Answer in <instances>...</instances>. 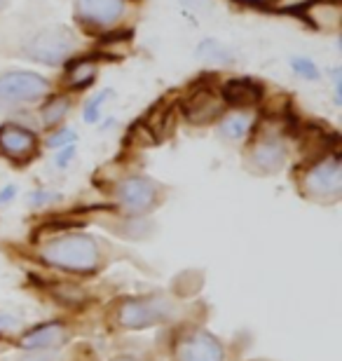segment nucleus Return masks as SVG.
Instances as JSON below:
<instances>
[{
	"label": "nucleus",
	"mask_w": 342,
	"mask_h": 361,
	"mask_svg": "<svg viewBox=\"0 0 342 361\" xmlns=\"http://www.w3.org/2000/svg\"><path fill=\"white\" fill-rule=\"evenodd\" d=\"M42 261H47L54 268L71 270V272H92L99 265V244L94 237L73 233L61 235L56 240H49L40 249Z\"/></svg>",
	"instance_id": "nucleus-1"
},
{
	"label": "nucleus",
	"mask_w": 342,
	"mask_h": 361,
	"mask_svg": "<svg viewBox=\"0 0 342 361\" xmlns=\"http://www.w3.org/2000/svg\"><path fill=\"white\" fill-rule=\"evenodd\" d=\"M78 35L68 26L54 24L35 31L31 38H26L19 47V56L28 61L45 63V66H59L75 52Z\"/></svg>",
	"instance_id": "nucleus-2"
},
{
	"label": "nucleus",
	"mask_w": 342,
	"mask_h": 361,
	"mask_svg": "<svg viewBox=\"0 0 342 361\" xmlns=\"http://www.w3.org/2000/svg\"><path fill=\"white\" fill-rule=\"evenodd\" d=\"M300 190L314 202H338L342 195V167L338 153L322 155L305 167Z\"/></svg>",
	"instance_id": "nucleus-3"
},
{
	"label": "nucleus",
	"mask_w": 342,
	"mask_h": 361,
	"mask_svg": "<svg viewBox=\"0 0 342 361\" xmlns=\"http://www.w3.org/2000/svg\"><path fill=\"white\" fill-rule=\"evenodd\" d=\"M49 94V80L31 71L0 73V113L42 101Z\"/></svg>",
	"instance_id": "nucleus-4"
},
{
	"label": "nucleus",
	"mask_w": 342,
	"mask_h": 361,
	"mask_svg": "<svg viewBox=\"0 0 342 361\" xmlns=\"http://www.w3.org/2000/svg\"><path fill=\"white\" fill-rule=\"evenodd\" d=\"M176 305L162 295H148V298H129L120 305L118 322L125 329H148L155 324L171 319Z\"/></svg>",
	"instance_id": "nucleus-5"
},
{
	"label": "nucleus",
	"mask_w": 342,
	"mask_h": 361,
	"mask_svg": "<svg viewBox=\"0 0 342 361\" xmlns=\"http://www.w3.org/2000/svg\"><path fill=\"white\" fill-rule=\"evenodd\" d=\"M288 157V146L283 141V136L274 129H263V134L258 139H253L251 148L246 150V169L253 171V174L267 176V174H276L283 164H286Z\"/></svg>",
	"instance_id": "nucleus-6"
},
{
	"label": "nucleus",
	"mask_w": 342,
	"mask_h": 361,
	"mask_svg": "<svg viewBox=\"0 0 342 361\" xmlns=\"http://www.w3.org/2000/svg\"><path fill=\"white\" fill-rule=\"evenodd\" d=\"M120 207L129 214H145L157 204L159 200V185L155 180L145 176H129L118 185L115 190Z\"/></svg>",
	"instance_id": "nucleus-7"
},
{
	"label": "nucleus",
	"mask_w": 342,
	"mask_h": 361,
	"mask_svg": "<svg viewBox=\"0 0 342 361\" xmlns=\"http://www.w3.org/2000/svg\"><path fill=\"white\" fill-rule=\"evenodd\" d=\"M125 14V0H75V19L85 28H111Z\"/></svg>",
	"instance_id": "nucleus-8"
},
{
	"label": "nucleus",
	"mask_w": 342,
	"mask_h": 361,
	"mask_svg": "<svg viewBox=\"0 0 342 361\" xmlns=\"http://www.w3.org/2000/svg\"><path fill=\"white\" fill-rule=\"evenodd\" d=\"M223 99L218 92H211L209 87H197L190 92V97L183 101V115L190 125H211L218 115L223 113Z\"/></svg>",
	"instance_id": "nucleus-9"
},
{
	"label": "nucleus",
	"mask_w": 342,
	"mask_h": 361,
	"mask_svg": "<svg viewBox=\"0 0 342 361\" xmlns=\"http://www.w3.org/2000/svg\"><path fill=\"white\" fill-rule=\"evenodd\" d=\"M35 150H38V136L31 129L19 127L14 122H7V125L0 127V153L3 155L26 162L35 155Z\"/></svg>",
	"instance_id": "nucleus-10"
},
{
	"label": "nucleus",
	"mask_w": 342,
	"mask_h": 361,
	"mask_svg": "<svg viewBox=\"0 0 342 361\" xmlns=\"http://www.w3.org/2000/svg\"><path fill=\"white\" fill-rule=\"evenodd\" d=\"M178 361H223V345L207 331H195L183 338L176 350Z\"/></svg>",
	"instance_id": "nucleus-11"
},
{
	"label": "nucleus",
	"mask_w": 342,
	"mask_h": 361,
	"mask_svg": "<svg viewBox=\"0 0 342 361\" xmlns=\"http://www.w3.org/2000/svg\"><path fill=\"white\" fill-rule=\"evenodd\" d=\"M223 104H228L237 111H249V108L258 106L263 99V90L249 78H237V80H228L221 87Z\"/></svg>",
	"instance_id": "nucleus-12"
},
{
	"label": "nucleus",
	"mask_w": 342,
	"mask_h": 361,
	"mask_svg": "<svg viewBox=\"0 0 342 361\" xmlns=\"http://www.w3.org/2000/svg\"><path fill=\"white\" fill-rule=\"evenodd\" d=\"M305 17L317 31L324 33H336L340 31L342 24V10L338 5V0H312V3L305 7Z\"/></svg>",
	"instance_id": "nucleus-13"
},
{
	"label": "nucleus",
	"mask_w": 342,
	"mask_h": 361,
	"mask_svg": "<svg viewBox=\"0 0 342 361\" xmlns=\"http://www.w3.org/2000/svg\"><path fill=\"white\" fill-rule=\"evenodd\" d=\"M66 341H68V331L61 324H47V326H38L31 334H26L24 341H21V348L31 352H42V350L59 348Z\"/></svg>",
	"instance_id": "nucleus-14"
},
{
	"label": "nucleus",
	"mask_w": 342,
	"mask_h": 361,
	"mask_svg": "<svg viewBox=\"0 0 342 361\" xmlns=\"http://www.w3.org/2000/svg\"><path fill=\"white\" fill-rule=\"evenodd\" d=\"M251 127H253V115L246 111H237L221 120L218 134H221V139L225 141H242L244 136L251 132Z\"/></svg>",
	"instance_id": "nucleus-15"
},
{
	"label": "nucleus",
	"mask_w": 342,
	"mask_h": 361,
	"mask_svg": "<svg viewBox=\"0 0 342 361\" xmlns=\"http://www.w3.org/2000/svg\"><path fill=\"white\" fill-rule=\"evenodd\" d=\"M94 78H97V63H94V59H78L66 68V85L73 90L90 87Z\"/></svg>",
	"instance_id": "nucleus-16"
},
{
	"label": "nucleus",
	"mask_w": 342,
	"mask_h": 361,
	"mask_svg": "<svg viewBox=\"0 0 342 361\" xmlns=\"http://www.w3.org/2000/svg\"><path fill=\"white\" fill-rule=\"evenodd\" d=\"M197 59L211 63V66H230L235 63V54L218 40H204L197 45Z\"/></svg>",
	"instance_id": "nucleus-17"
},
{
	"label": "nucleus",
	"mask_w": 342,
	"mask_h": 361,
	"mask_svg": "<svg viewBox=\"0 0 342 361\" xmlns=\"http://www.w3.org/2000/svg\"><path fill=\"white\" fill-rule=\"evenodd\" d=\"M68 111H71V99L54 97L52 101H47L45 106H40V122L45 127H56L68 115Z\"/></svg>",
	"instance_id": "nucleus-18"
},
{
	"label": "nucleus",
	"mask_w": 342,
	"mask_h": 361,
	"mask_svg": "<svg viewBox=\"0 0 342 361\" xmlns=\"http://www.w3.org/2000/svg\"><path fill=\"white\" fill-rule=\"evenodd\" d=\"M291 66H293L295 71V75H300L305 78V80H319V68H317V63L307 59V56H295L293 61H291Z\"/></svg>",
	"instance_id": "nucleus-19"
},
{
	"label": "nucleus",
	"mask_w": 342,
	"mask_h": 361,
	"mask_svg": "<svg viewBox=\"0 0 342 361\" xmlns=\"http://www.w3.org/2000/svg\"><path fill=\"white\" fill-rule=\"evenodd\" d=\"M73 143H75V132H73V129H68V127H59L47 139V148H56V150H59V148L73 146Z\"/></svg>",
	"instance_id": "nucleus-20"
},
{
	"label": "nucleus",
	"mask_w": 342,
	"mask_h": 361,
	"mask_svg": "<svg viewBox=\"0 0 342 361\" xmlns=\"http://www.w3.org/2000/svg\"><path fill=\"white\" fill-rule=\"evenodd\" d=\"M106 97H111V92H104L101 97L92 99L90 104H87V108H85V120H87V122H97V120H99L101 104H104V99H106Z\"/></svg>",
	"instance_id": "nucleus-21"
},
{
	"label": "nucleus",
	"mask_w": 342,
	"mask_h": 361,
	"mask_svg": "<svg viewBox=\"0 0 342 361\" xmlns=\"http://www.w3.org/2000/svg\"><path fill=\"white\" fill-rule=\"evenodd\" d=\"M56 200H61V195L59 192H49V190H38V192H33L31 195V207H45L49 204V202H56Z\"/></svg>",
	"instance_id": "nucleus-22"
},
{
	"label": "nucleus",
	"mask_w": 342,
	"mask_h": 361,
	"mask_svg": "<svg viewBox=\"0 0 342 361\" xmlns=\"http://www.w3.org/2000/svg\"><path fill=\"white\" fill-rule=\"evenodd\" d=\"M75 157V148L73 146H66V148H59V155L54 157V164L59 169H66L68 164H71V160Z\"/></svg>",
	"instance_id": "nucleus-23"
},
{
	"label": "nucleus",
	"mask_w": 342,
	"mask_h": 361,
	"mask_svg": "<svg viewBox=\"0 0 342 361\" xmlns=\"http://www.w3.org/2000/svg\"><path fill=\"white\" fill-rule=\"evenodd\" d=\"M19 329V319L10 312H0V331H14Z\"/></svg>",
	"instance_id": "nucleus-24"
},
{
	"label": "nucleus",
	"mask_w": 342,
	"mask_h": 361,
	"mask_svg": "<svg viewBox=\"0 0 342 361\" xmlns=\"http://www.w3.org/2000/svg\"><path fill=\"white\" fill-rule=\"evenodd\" d=\"M14 195H17V188H14V185H7L5 190H0V204H7V202H12Z\"/></svg>",
	"instance_id": "nucleus-25"
},
{
	"label": "nucleus",
	"mask_w": 342,
	"mask_h": 361,
	"mask_svg": "<svg viewBox=\"0 0 342 361\" xmlns=\"http://www.w3.org/2000/svg\"><path fill=\"white\" fill-rule=\"evenodd\" d=\"M54 357H49V355H38V357H33V359H26V361H52Z\"/></svg>",
	"instance_id": "nucleus-26"
},
{
	"label": "nucleus",
	"mask_w": 342,
	"mask_h": 361,
	"mask_svg": "<svg viewBox=\"0 0 342 361\" xmlns=\"http://www.w3.org/2000/svg\"><path fill=\"white\" fill-rule=\"evenodd\" d=\"M7 3H10V0H0V12L5 10V7H7Z\"/></svg>",
	"instance_id": "nucleus-27"
},
{
	"label": "nucleus",
	"mask_w": 342,
	"mask_h": 361,
	"mask_svg": "<svg viewBox=\"0 0 342 361\" xmlns=\"http://www.w3.org/2000/svg\"><path fill=\"white\" fill-rule=\"evenodd\" d=\"M242 3H263V0H242Z\"/></svg>",
	"instance_id": "nucleus-28"
},
{
	"label": "nucleus",
	"mask_w": 342,
	"mask_h": 361,
	"mask_svg": "<svg viewBox=\"0 0 342 361\" xmlns=\"http://www.w3.org/2000/svg\"><path fill=\"white\" fill-rule=\"evenodd\" d=\"M115 361H134V359H115Z\"/></svg>",
	"instance_id": "nucleus-29"
},
{
	"label": "nucleus",
	"mask_w": 342,
	"mask_h": 361,
	"mask_svg": "<svg viewBox=\"0 0 342 361\" xmlns=\"http://www.w3.org/2000/svg\"><path fill=\"white\" fill-rule=\"evenodd\" d=\"M0 352H3V345H0Z\"/></svg>",
	"instance_id": "nucleus-30"
}]
</instances>
